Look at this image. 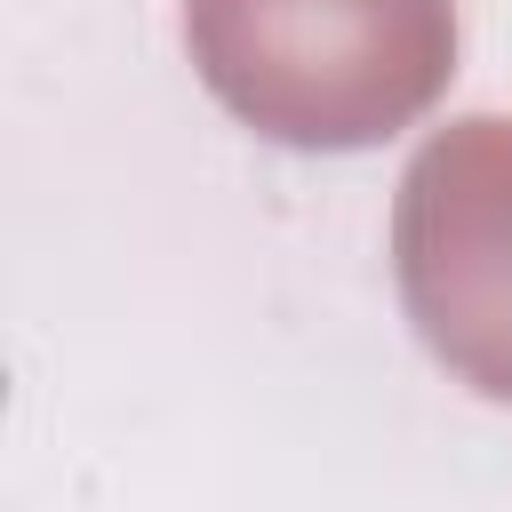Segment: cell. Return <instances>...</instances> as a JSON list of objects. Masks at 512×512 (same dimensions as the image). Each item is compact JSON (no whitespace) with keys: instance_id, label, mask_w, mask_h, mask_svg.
Segmentation results:
<instances>
[{"instance_id":"1","label":"cell","mask_w":512,"mask_h":512,"mask_svg":"<svg viewBox=\"0 0 512 512\" xmlns=\"http://www.w3.org/2000/svg\"><path fill=\"white\" fill-rule=\"evenodd\" d=\"M200 88L296 152H368L456 80V0H184Z\"/></svg>"},{"instance_id":"2","label":"cell","mask_w":512,"mask_h":512,"mask_svg":"<svg viewBox=\"0 0 512 512\" xmlns=\"http://www.w3.org/2000/svg\"><path fill=\"white\" fill-rule=\"evenodd\" d=\"M392 280L424 352L480 400H512V120L464 112L416 144L392 192Z\"/></svg>"}]
</instances>
